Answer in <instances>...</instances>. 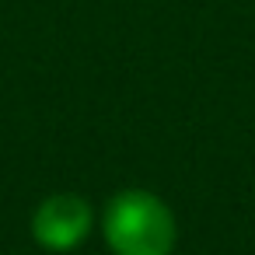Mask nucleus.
<instances>
[{
  "label": "nucleus",
  "instance_id": "1",
  "mask_svg": "<svg viewBox=\"0 0 255 255\" xmlns=\"http://www.w3.org/2000/svg\"><path fill=\"white\" fill-rule=\"evenodd\" d=\"M105 245L112 255H171L178 224L171 206L147 189H123L105 203Z\"/></svg>",
  "mask_w": 255,
  "mask_h": 255
},
{
  "label": "nucleus",
  "instance_id": "2",
  "mask_svg": "<svg viewBox=\"0 0 255 255\" xmlns=\"http://www.w3.org/2000/svg\"><path fill=\"white\" fill-rule=\"evenodd\" d=\"M91 231V206L77 192H53L32 213V238L46 252H70Z\"/></svg>",
  "mask_w": 255,
  "mask_h": 255
}]
</instances>
